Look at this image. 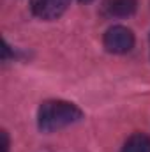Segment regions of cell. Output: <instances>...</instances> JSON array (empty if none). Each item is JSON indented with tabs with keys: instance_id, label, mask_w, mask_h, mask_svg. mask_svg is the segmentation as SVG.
I'll return each instance as SVG.
<instances>
[{
	"instance_id": "cell-7",
	"label": "cell",
	"mask_w": 150,
	"mask_h": 152,
	"mask_svg": "<svg viewBox=\"0 0 150 152\" xmlns=\"http://www.w3.org/2000/svg\"><path fill=\"white\" fill-rule=\"evenodd\" d=\"M78 2H81V4H88V2H92V0H78Z\"/></svg>"
},
{
	"instance_id": "cell-4",
	"label": "cell",
	"mask_w": 150,
	"mask_h": 152,
	"mask_svg": "<svg viewBox=\"0 0 150 152\" xmlns=\"http://www.w3.org/2000/svg\"><path fill=\"white\" fill-rule=\"evenodd\" d=\"M104 12L111 18H127L134 14L138 0H104Z\"/></svg>"
},
{
	"instance_id": "cell-1",
	"label": "cell",
	"mask_w": 150,
	"mask_h": 152,
	"mask_svg": "<svg viewBox=\"0 0 150 152\" xmlns=\"http://www.w3.org/2000/svg\"><path fill=\"white\" fill-rule=\"evenodd\" d=\"M83 118V112L74 103L62 101V99H50L44 101L37 110V126L44 133H53L73 126Z\"/></svg>"
},
{
	"instance_id": "cell-5",
	"label": "cell",
	"mask_w": 150,
	"mask_h": 152,
	"mask_svg": "<svg viewBox=\"0 0 150 152\" xmlns=\"http://www.w3.org/2000/svg\"><path fill=\"white\" fill-rule=\"evenodd\" d=\"M122 152H150V136L143 133H136L127 138Z\"/></svg>"
},
{
	"instance_id": "cell-3",
	"label": "cell",
	"mask_w": 150,
	"mask_h": 152,
	"mask_svg": "<svg viewBox=\"0 0 150 152\" xmlns=\"http://www.w3.org/2000/svg\"><path fill=\"white\" fill-rule=\"evenodd\" d=\"M67 2L69 0H30V9L34 16L50 21L64 14V11L67 9Z\"/></svg>"
},
{
	"instance_id": "cell-6",
	"label": "cell",
	"mask_w": 150,
	"mask_h": 152,
	"mask_svg": "<svg viewBox=\"0 0 150 152\" xmlns=\"http://www.w3.org/2000/svg\"><path fill=\"white\" fill-rule=\"evenodd\" d=\"M2 152H9V136L5 131H2Z\"/></svg>"
},
{
	"instance_id": "cell-2",
	"label": "cell",
	"mask_w": 150,
	"mask_h": 152,
	"mask_svg": "<svg viewBox=\"0 0 150 152\" xmlns=\"http://www.w3.org/2000/svg\"><path fill=\"white\" fill-rule=\"evenodd\" d=\"M103 42H104V48L110 53L122 55V53H127V51L133 50V46H134V34L127 27L115 25V27L106 30Z\"/></svg>"
}]
</instances>
